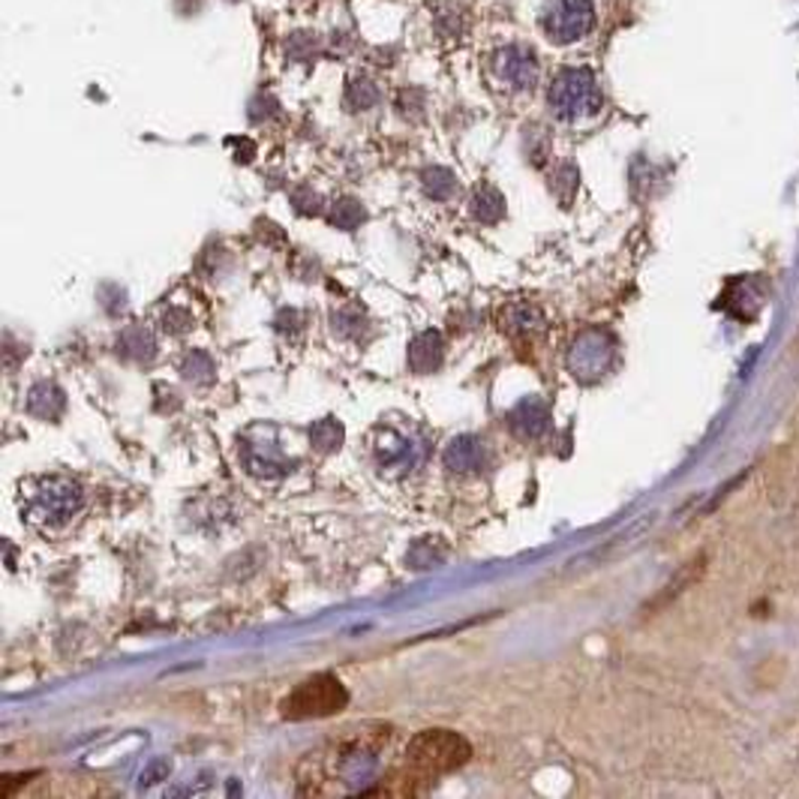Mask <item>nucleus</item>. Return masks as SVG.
I'll list each match as a JSON object with an SVG mask.
<instances>
[{
	"instance_id": "obj_17",
	"label": "nucleus",
	"mask_w": 799,
	"mask_h": 799,
	"mask_svg": "<svg viewBox=\"0 0 799 799\" xmlns=\"http://www.w3.org/2000/svg\"><path fill=\"white\" fill-rule=\"evenodd\" d=\"M184 377L193 379V382H211L213 377V364H211V358L205 352H193L184 361Z\"/></svg>"
},
{
	"instance_id": "obj_5",
	"label": "nucleus",
	"mask_w": 799,
	"mask_h": 799,
	"mask_svg": "<svg viewBox=\"0 0 799 799\" xmlns=\"http://www.w3.org/2000/svg\"><path fill=\"white\" fill-rule=\"evenodd\" d=\"M82 506V490L79 484L63 482V478H48L34 496V514L46 523H60L76 514Z\"/></svg>"
},
{
	"instance_id": "obj_14",
	"label": "nucleus",
	"mask_w": 799,
	"mask_h": 799,
	"mask_svg": "<svg viewBox=\"0 0 799 799\" xmlns=\"http://www.w3.org/2000/svg\"><path fill=\"white\" fill-rule=\"evenodd\" d=\"M379 100V88L370 79H355L346 91V106L352 112H364V108L377 106Z\"/></svg>"
},
{
	"instance_id": "obj_11",
	"label": "nucleus",
	"mask_w": 799,
	"mask_h": 799,
	"mask_svg": "<svg viewBox=\"0 0 799 799\" xmlns=\"http://www.w3.org/2000/svg\"><path fill=\"white\" fill-rule=\"evenodd\" d=\"M31 412L43 415V418H58L63 412V394L55 385H39L31 394Z\"/></svg>"
},
{
	"instance_id": "obj_18",
	"label": "nucleus",
	"mask_w": 799,
	"mask_h": 799,
	"mask_svg": "<svg viewBox=\"0 0 799 799\" xmlns=\"http://www.w3.org/2000/svg\"><path fill=\"white\" fill-rule=\"evenodd\" d=\"M163 325L165 331H172V334H184V331L193 328V316L184 313V310H169L163 316Z\"/></svg>"
},
{
	"instance_id": "obj_8",
	"label": "nucleus",
	"mask_w": 799,
	"mask_h": 799,
	"mask_svg": "<svg viewBox=\"0 0 799 799\" xmlns=\"http://www.w3.org/2000/svg\"><path fill=\"white\" fill-rule=\"evenodd\" d=\"M409 364L418 373H433L436 367L442 364V337L436 331H424L421 337L412 343Z\"/></svg>"
},
{
	"instance_id": "obj_10",
	"label": "nucleus",
	"mask_w": 799,
	"mask_h": 799,
	"mask_svg": "<svg viewBox=\"0 0 799 799\" xmlns=\"http://www.w3.org/2000/svg\"><path fill=\"white\" fill-rule=\"evenodd\" d=\"M472 213L482 220V223H496V220H502V213H506V199H502V193L494 187H478L475 189V196H472Z\"/></svg>"
},
{
	"instance_id": "obj_13",
	"label": "nucleus",
	"mask_w": 799,
	"mask_h": 799,
	"mask_svg": "<svg viewBox=\"0 0 799 799\" xmlns=\"http://www.w3.org/2000/svg\"><path fill=\"white\" fill-rule=\"evenodd\" d=\"M310 439L319 451H337L343 442V424H337L334 418H325L310 427Z\"/></svg>"
},
{
	"instance_id": "obj_12",
	"label": "nucleus",
	"mask_w": 799,
	"mask_h": 799,
	"mask_svg": "<svg viewBox=\"0 0 799 799\" xmlns=\"http://www.w3.org/2000/svg\"><path fill=\"white\" fill-rule=\"evenodd\" d=\"M120 352L127 355V358L148 361L153 355V337L144 328H127L120 334Z\"/></svg>"
},
{
	"instance_id": "obj_4",
	"label": "nucleus",
	"mask_w": 799,
	"mask_h": 799,
	"mask_svg": "<svg viewBox=\"0 0 799 799\" xmlns=\"http://www.w3.org/2000/svg\"><path fill=\"white\" fill-rule=\"evenodd\" d=\"M592 24H595L592 0H544L541 27L553 43H559V46L577 43L592 31Z\"/></svg>"
},
{
	"instance_id": "obj_7",
	"label": "nucleus",
	"mask_w": 799,
	"mask_h": 799,
	"mask_svg": "<svg viewBox=\"0 0 799 799\" xmlns=\"http://www.w3.org/2000/svg\"><path fill=\"white\" fill-rule=\"evenodd\" d=\"M508 421L520 439H535L547 430V406L541 399H523L518 409L508 415Z\"/></svg>"
},
{
	"instance_id": "obj_3",
	"label": "nucleus",
	"mask_w": 799,
	"mask_h": 799,
	"mask_svg": "<svg viewBox=\"0 0 799 799\" xmlns=\"http://www.w3.org/2000/svg\"><path fill=\"white\" fill-rule=\"evenodd\" d=\"M472 757V745L454 730H421L406 745V761L421 773H451Z\"/></svg>"
},
{
	"instance_id": "obj_2",
	"label": "nucleus",
	"mask_w": 799,
	"mask_h": 799,
	"mask_svg": "<svg viewBox=\"0 0 799 799\" xmlns=\"http://www.w3.org/2000/svg\"><path fill=\"white\" fill-rule=\"evenodd\" d=\"M551 112L559 120H580L601 108V91L587 67H565L556 72L547 91Z\"/></svg>"
},
{
	"instance_id": "obj_6",
	"label": "nucleus",
	"mask_w": 799,
	"mask_h": 799,
	"mask_svg": "<svg viewBox=\"0 0 799 799\" xmlns=\"http://www.w3.org/2000/svg\"><path fill=\"white\" fill-rule=\"evenodd\" d=\"M496 70L514 91H532L539 82V58L530 46H508L499 51Z\"/></svg>"
},
{
	"instance_id": "obj_1",
	"label": "nucleus",
	"mask_w": 799,
	"mask_h": 799,
	"mask_svg": "<svg viewBox=\"0 0 799 799\" xmlns=\"http://www.w3.org/2000/svg\"><path fill=\"white\" fill-rule=\"evenodd\" d=\"M349 704V692L337 676H310L280 700L282 718L304 721V718H325L340 713Z\"/></svg>"
},
{
	"instance_id": "obj_16",
	"label": "nucleus",
	"mask_w": 799,
	"mask_h": 799,
	"mask_svg": "<svg viewBox=\"0 0 799 799\" xmlns=\"http://www.w3.org/2000/svg\"><path fill=\"white\" fill-rule=\"evenodd\" d=\"M424 187H427V193H430L433 199L442 201L458 189V177L451 175L448 169H427V172H424Z\"/></svg>"
},
{
	"instance_id": "obj_9",
	"label": "nucleus",
	"mask_w": 799,
	"mask_h": 799,
	"mask_svg": "<svg viewBox=\"0 0 799 799\" xmlns=\"http://www.w3.org/2000/svg\"><path fill=\"white\" fill-rule=\"evenodd\" d=\"M484 448L478 439H458L445 451V466L454 472H475L482 470Z\"/></svg>"
},
{
	"instance_id": "obj_15",
	"label": "nucleus",
	"mask_w": 799,
	"mask_h": 799,
	"mask_svg": "<svg viewBox=\"0 0 799 799\" xmlns=\"http://www.w3.org/2000/svg\"><path fill=\"white\" fill-rule=\"evenodd\" d=\"M364 217L367 211L355 199L334 201V208H331V223L337 229H355L358 223H364Z\"/></svg>"
}]
</instances>
